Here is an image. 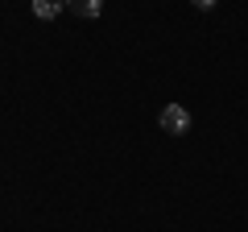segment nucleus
<instances>
[{
  "label": "nucleus",
  "mask_w": 248,
  "mask_h": 232,
  "mask_svg": "<svg viewBox=\"0 0 248 232\" xmlns=\"http://www.w3.org/2000/svg\"><path fill=\"white\" fill-rule=\"evenodd\" d=\"M66 9H71L75 17H83V21H95L99 13H104V0H66Z\"/></svg>",
  "instance_id": "obj_3"
},
{
  "label": "nucleus",
  "mask_w": 248,
  "mask_h": 232,
  "mask_svg": "<svg viewBox=\"0 0 248 232\" xmlns=\"http://www.w3.org/2000/svg\"><path fill=\"white\" fill-rule=\"evenodd\" d=\"M190 4H195V9H203V13H207V9H215V4H219V0H190Z\"/></svg>",
  "instance_id": "obj_4"
},
{
  "label": "nucleus",
  "mask_w": 248,
  "mask_h": 232,
  "mask_svg": "<svg viewBox=\"0 0 248 232\" xmlns=\"http://www.w3.org/2000/svg\"><path fill=\"white\" fill-rule=\"evenodd\" d=\"M157 120H161V133H170V137H186L190 133V112H186L182 104H166Z\"/></svg>",
  "instance_id": "obj_1"
},
{
  "label": "nucleus",
  "mask_w": 248,
  "mask_h": 232,
  "mask_svg": "<svg viewBox=\"0 0 248 232\" xmlns=\"http://www.w3.org/2000/svg\"><path fill=\"white\" fill-rule=\"evenodd\" d=\"M29 9H33L37 21H58L62 13H66V0H33Z\"/></svg>",
  "instance_id": "obj_2"
}]
</instances>
